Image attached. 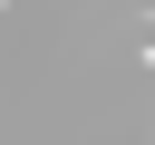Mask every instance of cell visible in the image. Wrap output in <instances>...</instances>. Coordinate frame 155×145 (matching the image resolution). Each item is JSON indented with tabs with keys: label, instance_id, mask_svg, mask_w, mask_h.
Returning a JSON list of instances; mask_svg holds the SVG:
<instances>
[{
	"label": "cell",
	"instance_id": "obj_1",
	"mask_svg": "<svg viewBox=\"0 0 155 145\" xmlns=\"http://www.w3.org/2000/svg\"><path fill=\"white\" fill-rule=\"evenodd\" d=\"M0 10H10V0H0Z\"/></svg>",
	"mask_w": 155,
	"mask_h": 145
}]
</instances>
